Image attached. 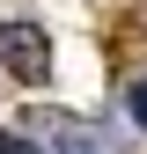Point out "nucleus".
Here are the masks:
<instances>
[{
  "instance_id": "2",
  "label": "nucleus",
  "mask_w": 147,
  "mask_h": 154,
  "mask_svg": "<svg viewBox=\"0 0 147 154\" xmlns=\"http://www.w3.org/2000/svg\"><path fill=\"white\" fill-rule=\"evenodd\" d=\"M125 110H133V118H140V132H147V81H133V88H125Z\"/></svg>"
},
{
  "instance_id": "3",
  "label": "nucleus",
  "mask_w": 147,
  "mask_h": 154,
  "mask_svg": "<svg viewBox=\"0 0 147 154\" xmlns=\"http://www.w3.org/2000/svg\"><path fill=\"white\" fill-rule=\"evenodd\" d=\"M0 154H44L37 140H22V132H0Z\"/></svg>"
},
{
  "instance_id": "1",
  "label": "nucleus",
  "mask_w": 147,
  "mask_h": 154,
  "mask_svg": "<svg viewBox=\"0 0 147 154\" xmlns=\"http://www.w3.org/2000/svg\"><path fill=\"white\" fill-rule=\"evenodd\" d=\"M0 66H8L22 88H44L52 81V37L37 22H0Z\"/></svg>"
}]
</instances>
